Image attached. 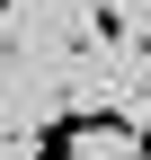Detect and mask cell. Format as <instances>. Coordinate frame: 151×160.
I'll return each mask as SVG.
<instances>
[{
  "label": "cell",
  "mask_w": 151,
  "mask_h": 160,
  "mask_svg": "<svg viewBox=\"0 0 151 160\" xmlns=\"http://www.w3.org/2000/svg\"><path fill=\"white\" fill-rule=\"evenodd\" d=\"M134 45H142V53H151V27H142V36H134Z\"/></svg>",
  "instance_id": "7a4b0ae2"
},
{
  "label": "cell",
  "mask_w": 151,
  "mask_h": 160,
  "mask_svg": "<svg viewBox=\"0 0 151 160\" xmlns=\"http://www.w3.org/2000/svg\"><path fill=\"white\" fill-rule=\"evenodd\" d=\"M134 18H124V0H89V45H134Z\"/></svg>",
  "instance_id": "6da1fadb"
},
{
  "label": "cell",
  "mask_w": 151,
  "mask_h": 160,
  "mask_svg": "<svg viewBox=\"0 0 151 160\" xmlns=\"http://www.w3.org/2000/svg\"><path fill=\"white\" fill-rule=\"evenodd\" d=\"M142 125H151V98H142Z\"/></svg>",
  "instance_id": "3957f363"
}]
</instances>
